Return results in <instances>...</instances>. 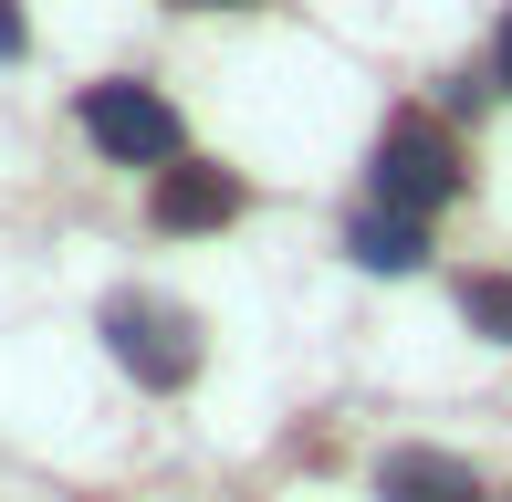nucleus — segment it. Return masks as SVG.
Segmentation results:
<instances>
[{"instance_id": "obj_2", "label": "nucleus", "mask_w": 512, "mask_h": 502, "mask_svg": "<svg viewBox=\"0 0 512 502\" xmlns=\"http://www.w3.org/2000/svg\"><path fill=\"white\" fill-rule=\"evenodd\" d=\"M84 136H95L115 168H168L178 157V105L147 95V84H95L84 95Z\"/></svg>"}, {"instance_id": "obj_8", "label": "nucleus", "mask_w": 512, "mask_h": 502, "mask_svg": "<svg viewBox=\"0 0 512 502\" xmlns=\"http://www.w3.org/2000/svg\"><path fill=\"white\" fill-rule=\"evenodd\" d=\"M11 53H21V11L0 0V63H11Z\"/></svg>"}, {"instance_id": "obj_7", "label": "nucleus", "mask_w": 512, "mask_h": 502, "mask_svg": "<svg viewBox=\"0 0 512 502\" xmlns=\"http://www.w3.org/2000/svg\"><path fill=\"white\" fill-rule=\"evenodd\" d=\"M460 314H471L492 346H512V283H492V272H481V283H460Z\"/></svg>"}, {"instance_id": "obj_4", "label": "nucleus", "mask_w": 512, "mask_h": 502, "mask_svg": "<svg viewBox=\"0 0 512 502\" xmlns=\"http://www.w3.org/2000/svg\"><path fill=\"white\" fill-rule=\"evenodd\" d=\"M241 210V178L230 168H168L157 178V231H220Z\"/></svg>"}, {"instance_id": "obj_9", "label": "nucleus", "mask_w": 512, "mask_h": 502, "mask_svg": "<svg viewBox=\"0 0 512 502\" xmlns=\"http://www.w3.org/2000/svg\"><path fill=\"white\" fill-rule=\"evenodd\" d=\"M492 63H502V84H512V21H502V53H492Z\"/></svg>"}, {"instance_id": "obj_10", "label": "nucleus", "mask_w": 512, "mask_h": 502, "mask_svg": "<svg viewBox=\"0 0 512 502\" xmlns=\"http://www.w3.org/2000/svg\"><path fill=\"white\" fill-rule=\"evenodd\" d=\"M230 11H251V0H230Z\"/></svg>"}, {"instance_id": "obj_1", "label": "nucleus", "mask_w": 512, "mask_h": 502, "mask_svg": "<svg viewBox=\"0 0 512 502\" xmlns=\"http://www.w3.org/2000/svg\"><path fill=\"white\" fill-rule=\"evenodd\" d=\"M450 199H460V136L429 126V116H398L377 136V210L429 220V210H450Z\"/></svg>"}, {"instance_id": "obj_5", "label": "nucleus", "mask_w": 512, "mask_h": 502, "mask_svg": "<svg viewBox=\"0 0 512 502\" xmlns=\"http://www.w3.org/2000/svg\"><path fill=\"white\" fill-rule=\"evenodd\" d=\"M345 251H356L366 272H418V262H429V220H398V210H356V220H345Z\"/></svg>"}, {"instance_id": "obj_3", "label": "nucleus", "mask_w": 512, "mask_h": 502, "mask_svg": "<svg viewBox=\"0 0 512 502\" xmlns=\"http://www.w3.org/2000/svg\"><path fill=\"white\" fill-rule=\"evenodd\" d=\"M105 346L126 356L147 387H189V367H199V335H189V314H168V304H105Z\"/></svg>"}, {"instance_id": "obj_6", "label": "nucleus", "mask_w": 512, "mask_h": 502, "mask_svg": "<svg viewBox=\"0 0 512 502\" xmlns=\"http://www.w3.org/2000/svg\"><path fill=\"white\" fill-rule=\"evenodd\" d=\"M387 492L398 502H471V471L439 461V450H398V461H387Z\"/></svg>"}]
</instances>
